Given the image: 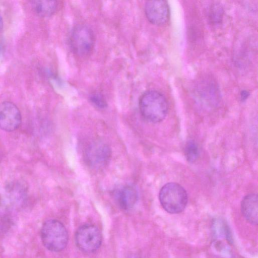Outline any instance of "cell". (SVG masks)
<instances>
[{
    "label": "cell",
    "instance_id": "cell-1",
    "mask_svg": "<svg viewBox=\"0 0 258 258\" xmlns=\"http://www.w3.org/2000/svg\"><path fill=\"white\" fill-rule=\"evenodd\" d=\"M139 106L142 115L148 121L154 123L163 120L169 109L165 97L156 90L144 92L140 98Z\"/></svg>",
    "mask_w": 258,
    "mask_h": 258
},
{
    "label": "cell",
    "instance_id": "cell-2",
    "mask_svg": "<svg viewBox=\"0 0 258 258\" xmlns=\"http://www.w3.org/2000/svg\"><path fill=\"white\" fill-rule=\"evenodd\" d=\"M40 236L45 248L53 252L62 250L68 242L67 229L61 222L55 219L48 220L43 223Z\"/></svg>",
    "mask_w": 258,
    "mask_h": 258
},
{
    "label": "cell",
    "instance_id": "cell-3",
    "mask_svg": "<svg viewBox=\"0 0 258 258\" xmlns=\"http://www.w3.org/2000/svg\"><path fill=\"white\" fill-rule=\"evenodd\" d=\"M159 199L163 208L170 214H178L183 211L188 201L186 190L174 182L167 183L161 188Z\"/></svg>",
    "mask_w": 258,
    "mask_h": 258
},
{
    "label": "cell",
    "instance_id": "cell-4",
    "mask_svg": "<svg viewBox=\"0 0 258 258\" xmlns=\"http://www.w3.org/2000/svg\"><path fill=\"white\" fill-rule=\"evenodd\" d=\"M70 44L72 51L77 56L81 57L88 56L94 49V33L92 30L86 25H77L71 32Z\"/></svg>",
    "mask_w": 258,
    "mask_h": 258
},
{
    "label": "cell",
    "instance_id": "cell-5",
    "mask_svg": "<svg viewBox=\"0 0 258 258\" xmlns=\"http://www.w3.org/2000/svg\"><path fill=\"white\" fill-rule=\"evenodd\" d=\"M102 239L101 233L98 228L91 224L80 226L75 234L77 246L86 253L96 251L101 244Z\"/></svg>",
    "mask_w": 258,
    "mask_h": 258
},
{
    "label": "cell",
    "instance_id": "cell-6",
    "mask_svg": "<svg viewBox=\"0 0 258 258\" xmlns=\"http://www.w3.org/2000/svg\"><path fill=\"white\" fill-rule=\"evenodd\" d=\"M86 163L94 168L104 167L109 162L111 157V150L105 143L97 141L90 144L85 152Z\"/></svg>",
    "mask_w": 258,
    "mask_h": 258
},
{
    "label": "cell",
    "instance_id": "cell-7",
    "mask_svg": "<svg viewBox=\"0 0 258 258\" xmlns=\"http://www.w3.org/2000/svg\"><path fill=\"white\" fill-rule=\"evenodd\" d=\"M21 115L18 108L12 102L0 104V128L7 132L17 130L21 124Z\"/></svg>",
    "mask_w": 258,
    "mask_h": 258
},
{
    "label": "cell",
    "instance_id": "cell-8",
    "mask_svg": "<svg viewBox=\"0 0 258 258\" xmlns=\"http://www.w3.org/2000/svg\"><path fill=\"white\" fill-rule=\"evenodd\" d=\"M145 13L149 21L154 25H163L169 19V6L165 1H147L145 5Z\"/></svg>",
    "mask_w": 258,
    "mask_h": 258
},
{
    "label": "cell",
    "instance_id": "cell-9",
    "mask_svg": "<svg viewBox=\"0 0 258 258\" xmlns=\"http://www.w3.org/2000/svg\"><path fill=\"white\" fill-rule=\"evenodd\" d=\"M198 95L205 105L214 106L219 102L220 94L215 82L207 79L202 81L198 86Z\"/></svg>",
    "mask_w": 258,
    "mask_h": 258
},
{
    "label": "cell",
    "instance_id": "cell-10",
    "mask_svg": "<svg viewBox=\"0 0 258 258\" xmlns=\"http://www.w3.org/2000/svg\"><path fill=\"white\" fill-rule=\"evenodd\" d=\"M241 211L246 220L253 225L258 222V198L255 194H249L244 197L241 203Z\"/></svg>",
    "mask_w": 258,
    "mask_h": 258
},
{
    "label": "cell",
    "instance_id": "cell-11",
    "mask_svg": "<svg viewBox=\"0 0 258 258\" xmlns=\"http://www.w3.org/2000/svg\"><path fill=\"white\" fill-rule=\"evenodd\" d=\"M138 195L137 189L131 185H125L116 194V201L122 209L127 210L132 208L136 204Z\"/></svg>",
    "mask_w": 258,
    "mask_h": 258
},
{
    "label": "cell",
    "instance_id": "cell-12",
    "mask_svg": "<svg viewBox=\"0 0 258 258\" xmlns=\"http://www.w3.org/2000/svg\"><path fill=\"white\" fill-rule=\"evenodd\" d=\"M31 3L36 13L43 17L52 16L58 7V2L56 1L39 0L32 1Z\"/></svg>",
    "mask_w": 258,
    "mask_h": 258
},
{
    "label": "cell",
    "instance_id": "cell-13",
    "mask_svg": "<svg viewBox=\"0 0 258 258\" xmlns=\"http://www.w3.org/2000/svg\"><path fill=\"white\" fill-rule=\"evenodd\" d=\"M223 10L222 6L218 3L212 4L209 10V20L213 24H219L223 18Z\"/></svg>",
    "mask_w": 258,
    "mask_h": 258
},
{
    "label": "cell",
    "instance_id": "cell-14",
    "mask_svg": "<svg viewBox=\"0 0 258 258\" xmlns=\"http://www.w3.org/2000/svg\"><path fill=\"white\" fill-rule=\"evenodd\" d=\"M184 154L186 160L189 162H194L198 159L199 151L198 146L193 141H188L185 147Z\"/></svg>",
    "mask_w": 258,
    "mask_h": 258
},
{
    "label": "cell",
    "instance_id": "cell-15",
    "mask_svg": "<svg viewBox=\"0 0 258 258\" xmlns=\"http://www.w3.org/2000/svg\"><path fill=\"white\" fill-rule=\"evenodd\" d=\"M91 103L95 107L100 109L106 107L107 103L104 97L99 93H93L89 96Z\"/></svg>",
    "mask_w": 258,
    "mask_h": 258
},
{
    "label": "cell",
    "instance_id": "cell-16",
    "mask_svg": "<svg viewBox=\"0 0 258 258\" xmlns=\"http://www.w3.org/2000/svg\"><path fill=\"white\" fill-rule=\"evenodd\" d=\"M249 94L248 92L243 90L241 92L240 97L242 100H245L248 97Z\"/></svg>",
    "mask_w": 258,
    "mask_h": 258
},
{
    "label": "cell",
    "instance_id": "cell-17",
    "mask_svg": "<svg viewBox=\"0 0 258 258\" xmlns=\"http://www.w3.org/2000/svg\"><path fill=\"white\" fill-rule=\"evenodd\" d=\"M3 26V20L0 14V30L2 29Z\"/></svg>",
    "mask_w": 258,
    "mask_h": 258
},
{
    "label": "cell",
    "instance_id": "cell-18",
    "mask_svg": "<svg viewBox=\"0 0 258 258\" xmlns=\"http://www.w3.org/2000/svg\"><path fill=\"white\" fill-rule=\"evenodd\" d=\"M129 258H142V257H140V256L135 255L131 256Z\"/></svg>",
    "mask_w": 258,
    "mask_h": 258
}]
</instances>
